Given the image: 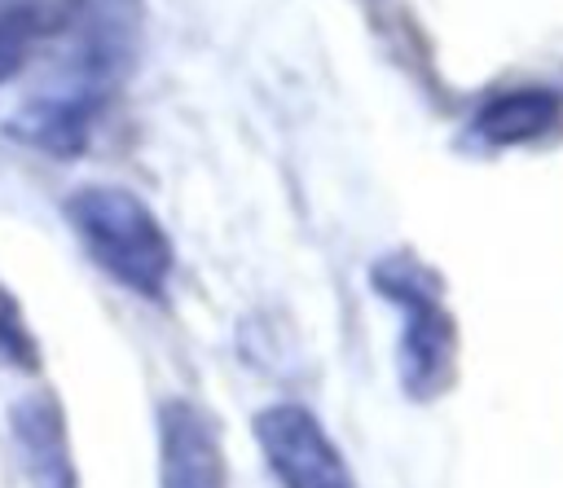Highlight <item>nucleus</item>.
<instances>
[{"mask_svg":"<svg viewBox=\"0 0 563 488\" xmlns=\"http://www.w3.org/2000/svg\"><path fill=\"white\" fill-rule=\"evenodd\" d=\"M62 220L79 237L84 255L128 295L167 303L176 277V246L154 215V207L114 180L75 185L62 198Z\"/></svg>","mask_w":563,"mask_h":488,"instance_id":"f257e3e1","label":"nucleus"},{"mask_svg":"<svg viewBox=\"0 0 563 488\" xmlns=\"http://www.w3.org/2000/svg\"><path fill=\"white\" fill-rule=\"evenodd\" d=\"M369 286L400 312L396 378L413 404L440 400L457 378V321L444 308L440 273L413 251H387L369 264Z\"/></svg>","mask_w":563,"mask_h":488,"instance_id":"f03ea898","label":"nucleus"},{"mask_svg":"<svg viewBox=\"0 0 563 488\" xmlns=\"http://www.w3.org/2000/svg\"><path fill=\"white\" fill-rule=\"evenodd\" d=\"M44 88L110 114L141 66V0H57Z\"/></svg>","mask_w":563,"mask_h":488,"instance_id":"7ed1b4c3","label":"nucleus"},{"mask_svg":"<svg viewBox=\"0 0 563 488\" xmlns=\"http://www.w3.org/2000/svg\"><path fill=\"white\" fill-rule=\"evenodd\" d=\"M255 448L282 488H356V475L321 418L295 400L264 404L251 422Z\"/></svg>","mask_w":563,"mask_h":488,"instance_id":"20e7f679","label":"nucleus"},{"mask_svg":"<svg viewBox=\"0 0 563 488\" xmlns=\"http://www.w3.org/2000/svg\"><path fill=\"white\" fill-rule=\"evenodd\" d=\"M158 488H229V457L220 422L194 396L158 404Z\"/></svg>","mask_w":563,"mask_h":488,"instance_id":"39448f33","label":"nucleus"},{"mask_svg":"<svg viewBox=\"0 0 563 488\" xmlns=\"http://www.w3.org/2000/svg\"><path fill=\"white\" fill-rule=\"evenodd\" d=\"M563 132V92L545 84H519L488 92L462 127L471 154H506L523 145H545Z\"/></svg>","mask_w":563,"mask_h":488,"instance_id":"423d86ee","label":"nucleus"},{"mask_svg":"<svg viewBox=\"0 0 563 488\" xmlns=\"http://www.w3.org/2000/svg\"><path fill=\"white\" fill-rule=\"evenodd\" d=\"M101 119H106V110H97V106H88L79 97H66V92H53V88H35L4 119V136L26 145V149H35V154H44V158L75 163V158H84L92 149Z\"/></svg>","mask_w":563,"mask_h":488,"instance_id":"0eeeda50","label":"nucleus"},{"mask_svg":"<svg viewBox=\"0 0 563 488\" xmlns=\"http://www.w3.org/2000/svg\"><path fill=\"white\" fill-rule=\"evenodd\" d=\"M9 435L31 488H79L66 413L48 387H31L9 404Z\"/></svg>","mask_w":563,"mask_h":488,"instance_id":"6e6552de","label":"nucleus"},{"mask_svg":"<svg viewBox=\"0 0 563 488\" xmlns=\"http://www.w3.org/2000/svg\"><path fill=\"white\" fill-rule=\"evenodd\" d=\"M57 0H0V88L13 84L31 53L53 35Z\"/></svg>","mask_w":563,"mask_h":488,"instance_id":"1a4fd4ad","label":"nucleus"},{"mask_svg":"<svg viewBox=\"0 0 563 488\" xmlns=\"http://www.w3.org/2000/svg\"><path fill=\"white\" fill-rule=\"evenodd\" d=\"M0 369L4 374H40V339L26 325V312L4 281H0Z\"/></svg>","mask_w":563,"mask_h":488,"instance_id":"9d476101","label":"nucleus"}]
</instances>
